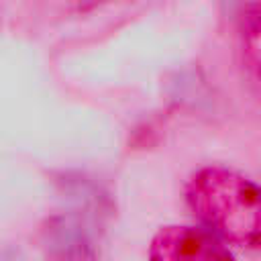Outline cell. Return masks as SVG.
Returning <instances> with one entry per match:
<instances>
[{
    "label": "cell",
    "mask_w": 261,
    "mask_h": 261,
    "mask_svg": "<svg viewBox=\"0 0 261 261\" xmlns=\"http://www.w3.org/2000/svg\"><path fill=\"white\" fill-rule=\"evenodd\" d=\"M149 261H232L214 234L196 226H165L149 249Z\"/></svg>",
    "instance_id": "7a4b0ae2"
},
{
    "label": "cell",
    "mask_w": 261,
    "mask_h": 261,
    "mask_svg": "<svg viewBox=\"0 0 261 261\" xmlns=\"http://www.w3.org/2000/svg\"><path fill=\"white\" fill-rule=\"evenodd\" d=\"M186 202L196 218L218 241L241 249H257L261 228L259 188L241 171L208 165L186 184Z\"/></svg>",
    "instance_id": "6da1fadb"
},
{
    "label": "cell",
    "mask_w": 261,
    "mask_h": 261,
    "mask_svg": "<svg viewBox=\"0 0 261 261\" xmlns=\"http://www.w3.org/2000/svg\"><path fill=\"white\" fill-rule=\"evenodd\" d=\"M243 47L251 61V67L257 71L259 65V8L257 2H251L243 14Z\"/></svg>",
    "instance_id": "3957f363"
}]
</instances>
